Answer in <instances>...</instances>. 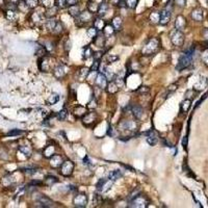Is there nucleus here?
<instances>
[{
	"label": "nucleus",
	"mask_w": 208,
	"mask_h": 208,
	"mask_svg": "<svg viewBox=\"0 0 208 208\" xmlns=\"http://www.w3.org/2000/svg\"><path fill=\"white\" fill-rule=\"evenodd\" d=\"M57 182H58V179L55 176H52V175H49L45 179V184L48 186H52L53 184L57 183Z\"/></svg>",
	"instance_id": "nucleus-33"
},
{
	"label": "nucleus",
	"mask_w": 208,
	"mask_h": 208,
	"mask_svg": "<svg viewBox=\"0 0 208 208\" xmlns=\"http://www.w3.org/2000/svg\"><path fill=\"white\" fill-rule=\"evenodd\" d=\"M62 163H64V160H62V157L60 155H56V154H54V155L50 158V165L52 168H54V169L60 168Z\"/></svg>",
	"instance_id": "nucleus-15"
},
{
	"label": "nucleus",
	"mask_w": 208,
	"mask_h": 208,
	"mask_svg": "<svg viewBox=\"0 0 208 208\" xmlns=\"http://www.w3.org/2000/svg\"><path fill=\"white\" fill-rule=\"evenodd\" d=\"M56 24H57L56 21H55L54 19H52V18H50V19H49L47 22H46L45 26H46V28H47L48 30H50V31L53 32V30H54L55 26H56Z\"/></svg>",
	"instance_id": "nucleus-34"
},
{
	"label": "nucleus",
	"mask_w": 208,
	"mask_h": 208,
	"mask_svg": "<svg viewBox=\"0 0 208 208\" xmlns=\"http://www.w3.org/2000/svg\"><path fill=\"white\" fill-rule=\"evenodd\" d=\"M73 114L76 118H83L86 114V108L85 106H81V105H77V107L74 108Z\"/></svg>",
	"instance_id": "nucleus-20"
},
{
	"label": "nucleus",
	"mask_w": 208,
	"mask_h": 208,
	"mask_svg": "<svg viewBox=\"0 0 208 208\" xmlns=\"http://www.w3.org/2000/svg\"><path fill=\"white\" fill-rule=\"evenodd\" d=\"M122 176H123L122 171H121V170H114L108 175V179H110L111 181H116V180L120 179Z\"/></svg>",
	"instance_id": "nucleus-26"
},
{
	"label": "nucleus",
	"mask_w": 208,
	"mask_h": 208,
	"mask_svg": "<svg viewBox=\"0 0 208 208\" xmlns=\"http://www.w3.org/2000/svg\"><path fill=\"white\" fill-rule=\"evenodd\" d=\"M139 93H148L149 92V88L148 86H141L139 88Z\"/></svg>",
	"instance_id": "nucleus-55"
},
{
	"label": "nucleus",
	"mask_w": 208,
	"mask_h": 208,
	"mask_svg": "<svg viewBox=\"0 0 208 208\" xmlns=\"http://www.w3.org/2000/svg\"><path fill=\"white\" fill-rule=\"evenodd\" d=\"M73 203L76 207L83 208L86 206V204H88V197H86V195H85V194L76 195L73 199Z\"/></svg>",
	"instance_id": "nucleus-8"
},
{
	"label": "nucleus",
	"mask_w": 208,
	"mask_h": 208,
	"mask_svg": "<svg viewBox=\"0 0 208 208\" xmlns=\"http://www.w3.org/2000/svg\"><path fill=\"white\" fill-rule=\"evenodd\" d=\"M98 8H99V4H97L95 1L88 2V8L91 13H96V11H98Z\"/></svg>",
	"instance_id": "nucleus-35"
},
{
	"label": "nucleus",
	"mask_w": 208,
	"mask_h": 208,
	"mask_svg": "<svg viewBox=\"0 0 208 208\" xmlns=\"http://www.w3.org/2000/svg\"><path fill=\"white\" fill-rule=\"evenodd\" d=\"M94 44L97 47L102 48L105 44V38L104 36H101V34H97V36L94 38Z\"/></svg>",
	"instance_id": "nucleus-29"
},
{
	"label": "nucleus",
	"mask_w": 208,
	"mask_h": 208,
	"mask_svg": "<svg viewBox=\"0 0 208 208\" xmlns=\"http://www.w3.org/2000/svg\"><path fill=\"white\" fill-rule=\"evenodd\" d=\"M117 5L119 6V8H126V0H119L118 2H117Z\"/></svg>",
	"instance_id": "nucleus-53"
},
{
	"label": "nucleus",
	"mask_w": 208,
	"mask_h": 208,
	"mask_svg": "<svg viewBox=\"0 0 208 208\" xmlns=\"http://www.w3.org/2000/svg\"><path fill=\"white\" fill-rule=\"evenodd\" d=\"M73 170H74V163L71 160H67V161H64V163L62 165L59 172L62 176L68 177L73 173Z\"/></svg>",
	"instance_id": "nucleus-7"
},
{
	"label": "nucleus",
	"mask_w": 208,
	"mask_h": 208,
	"mask_svg": "<svg viewBox=\"0 0 208 208\" xmlns=\"http://www.w3.org/2000/svg\"><path fill=\"white\" fill-rule=\"evenodd\" d=\"M55 4H56V6L58 8H60V10L65 8L68 5L66 0H55Z\"/></svg>",
	"instance_id": "nucleus-46"
},
{
	"label": "nucleus",
	"mask_w": 208,
	"mask_h": 208,
	"mask_svg": "<svg viewBox=\"0 0 208 208\" xmlns=\"http://www.w3.org/2000/svg\"><path fill=\"white\" fill-rule=\"evenodd\" d=\"M83 163L86 165H92V163H91V161H90V159H88V156H85V157L83 158Z\"/></svg>",
	"instance_id": "nucleus-58"
},
{
	"label": "nucleus",
	"mask_w": 208,
	"mask_h": 208,
	"mask_svg": "<svg viewBox=\"0 0 208 208\" xmlns=\"http://www.w3.org/2000/svg\"><path fill=\"white\" fill-rule=\"evenodd\" d=\"M185 25H186L185 18H184L183 16H178V17L176 18V21H175V27H176V29L181 31V30H183L185 28Z\"/></svg>",
	"instance_id": "nucleus-19"
},
{
	"label": "nucleus",
	"mask_w": 208,
	"mask_h": 208,
	"mask_svg": "<svg viewBox=\"0 0 208 208\" xmlns=\"http://www.w3.org/2000/svg\"><path fill=\"white\" fill-rule=\"evenodd\" d=\"M203 60H204V62L206 65H208V53H206V54L203 56Z\"/></svg>",
	"instance_id": "nucleus-61"
},
{
	"label": "nucleus",
	"mask_w": 208,
	"mask_h": 208,
	"mask_svg": "<svg viewBox=\"0 0 208 208\" xmlns=\"http://www.w3.org/2000/svg\"><path fill=\"white\" fill-rule=\"evenodd\" d=\"M177 88H178V85H175V83H174V85H171L169 88H168V94L170 95V94H172V93H174Z\"/></svg>",
	"instance_id": "nucleus-50"
},
{
	"label": "nucleus",
	"mask_w": 208,
	"mask_h": 208,
	"mask_svg": "<svg viewBox=\"0 0 208 208\" xmlns=\"http://www.w3.org/2000/svg\"><path fill=\"white\" fill-rule=\"evenodd\" d=\"M113 182L110 179H100L97 183V189L100 193H106L113 186Z\"/></svg>",
	"instance_id": "nucleus-6"
},
{
	"label": "nucleus",
	"mask_w": 208,
	"mask_h": 208,
	"mask_svg": "<svg viewBox=\"0 0 208 208\" xmlns=\"http://www.w3.org/2000/svg\"><path fill=\"white\" fill-rule=\"evenodd\" d=\"M19 150L22 152L25 156H27V157H29V156L31 155V152H32L31 148H30V147H27V146H21L19 148Z\"/></svg>",
	"instance_id": "nucleus-39"
},
{
	"label": "nucleus",
	"mask_w": 208,
	"mask_h": 208,
	"mask_svg": "<svg viewBox=\"0 0 208 208\" xmlns=\"http://www.w3.org/2000/svg\"><path fill=\"white\" fill-rule=\"evenodd\" d=\"M190 106H191V100L185 99L184 101H182L181 105H180V107H181V111L182 113H186V111H188V109L190 108Z\"/></svg>",
	"instance_id": "nucleus-30"
},
{
	"label": "nucleus",
	"mask_w": 208,
	"mask_h": 208,
	"mask_svg": "<svg viewBox=\"0 0 208 208\" xmlns=\"http://www.w3.org/2000/svg\"><path fill=\"white\" fill-rule=\"evenodd\" d=\"M108 3H107L106 1H102L101 3L99 4V8H98V15L100 16V17H104L105 15H106L107 11H108Z\"/></svg>",
	"instance_id": "nucleus-21"
},
{
	"label": "nucleus",
	"mask_w": 208,
	"mask_h": 208,
	"mask_svg": "<svg viewBox=\"0 0 208 208\" xmlns=\"http://www.w3.org/2000/svg\"><path fill=\"white\" fill-rule=\"evenodd\" d=\"M92 19H93L92 13L90 11H85L79 14V16L77 17V20L78 21H76V22H81L82 24H86V23H88Z\"/></svg>",
	"instance_id": "nucleus-12"
},
{
	"label": "nucleus",
	"mask_w": 208,
	"mask_h": 208,
	"mask_svg": "<svg viewBox=\"0 0 208 208\" xmlns=\"http://www.w3.org/2000/svg\"><path fill=\"white\" fill-rule=\"evenodd\" d=\"M4 3V0H0V4H3Z\"/></svg>",
	"instance_id": "nucleus-63"
},
{
	"label": "nucleus",
	"mask_w": 208,
	"mask_h": 208,
	"mask_svg": "<svg viewBox=\"0 0 208 208\" xmlns=\"http://www.w3.org/2000/svg\"><path fill=\"white\" fill-rule=\"evenodd\" d=\"M175 3L179 6H184L186 3V0H175Z\"/></svg>",
	"instance_id": "nucleus-54"
},
{
	"label": "nucleus",
	"mask_w": 208,
	"mask_h": 208,
	"mask_svg": "<svg viewBox=\"0 0 208 208\" xmlns=\"http://www.w3.org/2000/svg\"><path fill=\"white\" fill-rule=\"evenodd\" d=\"M93 55V51L92 49H91L88 46H86V47L83 48V53H82V58L83 59H88V58H90L91 56Z\"/></svg>",
	"instance_id": "nucleus-37"
},
{
	"label": "nucleus",
	"mask_w": 208,
	"mask_h": 208,
	"mask_svg": "<svg viewBox=\"0 0 208 208\" xmlns=\"http://www.w3.org/2000/svg\"><path fill=\"white\" fill-rule=\"evenodd\" d=\"M107 135H110V136H113V135H114L113 128H111V126H108V128H107Z\"/></svg>",
	"instance_id": "nucleus-59"
},
{
	"label": "nucleus",
	"mask_w": 208,
	"mask_h": 208,
	"mask_svg": "<svg viewBox=\"0 0 208 208\" xmlns=\"http://www.w3.org/2000/svg\"><path fill=\"white\" fill-rule=\"evenodd\" d=\"M114 26L113 25H106L105 26V28L103 29V31H104V36H106V37H110V36H113L114 34Z\"/></svg>",
	"instance_id": "nucleus-38"
},
{
	"label": "nucleus",
	"mask_w": 208,
	"mask_h": 208,
	"mask_svg": "<svg viewBox=\"0 0 208 208\" xmlns=\"http://www.w3.org/2000/svg\"><path fill=\"white\" fill-rule=\"evenodd\" d=\"M204 45H205V47H206V48H208V40H207V41H206V42H205V43H204Z\"/></svg>",
	"instance_id": "nucleus-62"
},
{
	"label": "nucleus",
	"mask_w": 208,
	"mask_h": 208,
	"mask_svg": "<svg viewBox=\"0 0 208 208\" xmlns=\"http://www.w3.org/2000/svg\"><path fill=\"white\" fill-rule=\"evenodd\" d=\"M119 88H119L118 85L116 83V81H110V82H109L106 86V90L109 94H116V93L119 91Z\"/></svg>",
	"instance_id": "nucleus-28"
},
{
	"label": "nucleus",
	"mask_w": 208,
	"mask_h": 208,
	"mask_svg": "<svg viewBox=\"0 0 208 208\" xmlns=\"http://www.w3.org/2000/svg\"><path fill=\"white\" fill-rule=\"evenodd\" d=\"M194 53H195V46H193V47L187 49V50H186L185 52L179 57L178 64H177V66H176L177 71H182V70H184L185 68H187L189 65L191 64Z\"/></svg>",
	"instance_id": "nucleus-1"
},
{
	"label": "nucleus",
	"mask_w": 208,
	"mask_h": 208,
	"mask_svg": "<svg viewBox=\"0 0 208 208\" xmlns=\"http://www.w3.org/2000/svg\"><path fill=\"white\" fill-rule=\"evenodd\" d=\"M96 120H97V116H96L95 113H88L82 118L83 124H85V126L93 125V124L96 122Z\"/></svg>",
	"instance_id": "nucleus-16"
},
{
	"label": "nucleus",
	"mask_w": 208,
	"mask_h": 208,
	"mask_svg": "<svg viewBox=\"0 0 208 208\" xmlns=\"http://www.w3.org/2000/svg\"><path fill=\"white\" fill-rule=\"evenodd\" d=\"M68 13L72 16L73 18H77L80 14V10H79V6L75 4V5H71L68 8Z\"/></svg>",
	"instance_id": "nucleus-25"
},
{
	"label": "nucleus",
	"mask_w": 208,
	"mask_h": 208,
	"mask_svg": "<svg viewBox=\"0 0 208 208\" xmlns=\"http://www.w3.org/2000/svg\"><path fill=\"white\" fill-rule=\"evenodd\" d=\"M120 126L123 128V129L130 130V131H136V130L139 129V124L135 122V121H130V120L129 121H123Z\"/></svg>",
	"instance_id": "nucleus-11"
},
{
	"label": "nucleus",
	"mask_w": 208,
	"mask_h": 208,
	"mask_svg": "<svg viewBox=\"0 0 208 208\" xmlns=\"http://www.w3.org/2000/svg\"><path fill=\"white\" fill-rule=\"evenodd\" d=\"M41 3L43 6H45L46 8H51L55 4V0H41Z\"/></svg>",
	"instance_id": "nucleus-42"
},
{
	"label": "nucleus",
	"mask_w": 208,
	"mask_h": 208,
	"mask_svg": "<svg viewBox=\"0 0 208 208\" xmlns=\"http://www.w3.org/2000/svg\"><path fill=\"white\" fill-rule=\"evenodd\" d=\"M142 134L147 136V142H148L150 146H155V145L157 144L158 137L154 130H150V131H148V132H144Z\"/></svg>",
	"instance_id": "nucleus-10"
},
{
	"label": "nucleus",
	"mask_w": 208,
	"mask_h": 208,
	"mask_svg": "<svg viewBox=\"0 0 208 208\" xmlns=\"http://www.w3.org/2000/svg\"><path fill=\"white\" fill-rule=\"evenodd\" d=\"M67 116H68V110L66 108H62V110L57 114V118H58V120H60V121L66 120Z\"/></svg>",
	"instance_id": "nucleus-41"
},
{
	"label": "nucleus",
	"mask_w": 208,
	"mask_h": 208,
	"mask_svg": "<svg viewBox=\"0 0 208 208\" xmlns=\"http://www.w3.org/2000/svg\"><path fill=\"white\" fill-rule=\"evenodd\" d=\"M149 204V201L145 196L142 195H137L135 198H133L131 201H130V204L128 205V207H132V208H145L147 207Z\"/></svg>",
	"instance_id": "nucleus-3"
},
{
	"label": "nucleus",
	"mask_w": 208,
	"mask_h": 208,
	"mask_svg": "<svg viewBox=\"0 0 208 208\" xmlns=\"http://www.w3.org/2000/svg\"><path fill=\"white\" fill-rule=\"evenodd\" d=\"M37 206L38 207H44V208H48V207H52L53 206V201L51 199H49L46 196L41 195L37 200Z\"/></svg>",
	"instance_id": "nucleus-9"
},
{
	"label": "nucleus",
	"mask_w": 208,
	"mask_h": 208,
	"mask_svg": "<svg viewBox=\"0 0 208 208\" xmlns=\"http://www.w3.org/2000/svg\"><path fill=\"white\" fill-rule=\"evenodd\" d=\"M170 39H171V42L173 43V45L176 46V47H181L184 43L183 34L178 29H175V30H173V31H171Z\"/></svg>",
	"instance_id": "nucleus-4"
},
{
	"label": "nucleus",
	"mask_w": 208,
	"mask_h": 208,
	"mask_svg": "<svg viewBox=\"0 0 208 208\" xmlns=\"http://www.w3.org/2000/svg\"><path fill=\"white\" fill-rule=\"evenodd\" d=\"M39 68L43 72L50 71V64H49V58L47 56H43L39 59Z\"/></svg>",
	"instance_id": "nucleus-14"
},
{
	"label": "nucleus",
	"mask_w": 208,
	"mask_h": 208,
	"mask_svg": "<svg viewBox=\"0 0 208 208\" xmlns=\"http://www.w3.org/2000/svg\"><path fill=\"white\" fill-rule=\"evenodd\" d=\"M55 153V147L53 145H49V146L46 147L43 151V155L45 156L46 158H51Z\"/></svg>",
	"instance_id": "nucleus-23"
},
{
	"label": "nucleus",
	"mask_w": 208,
	"mask_h": 208,
	"mask_svg": "<svg viewBox=\"0 0 208 208\" xmlns=\"http://www.w3.org/2000/svg\"><path fill=\"white\" fill-rule=\"evenodd\" d=\"M62 25L60 24V23H58V22H57L56 26H55L54 30H53V32H55V34H59V32L62 31Z\"/></svg>",
	"instance_id": "nucleus-52"
},
{
	"label": "nucleus",
	"mask_w": 208,
	"mask_h": 208,
	"mask_svg": "<svg viewBox=\"0 0 208 208\" xmlns=\"http://www.w3.org/2000/svg\"><path fill=\"white\" fill-rule=\"evenodd\" d=\"M86 34H88V36L90 37V38H93L94 39L96 36L98 34V30L95 28V27H91V28L88 29V31H86Z\"/></svg>",
	"instance_id": "nucleus-44"
},
{
	"label": "nucleus",
	"mask_w": 208,
	"mask_h": 208,
	"mask_svg": "<svg viewBox=\"0 0 208 208\" xmlns=\"http://www.w3.org/2000/svg\"><path fill=\"white\" fill-rule=\"evenodd\" d=\"M90 72H91L90 69H88V68H82V69L79 71V78H80V80L85 79L88 74H90Z\"/></svg>",
	"instance_id": "nucleus-36"
},
{
	"label": "nucleus",
	"mask_w": 208,
	"mask_h": 208,
	"mask_svg": "<svg viewBox=\"0 0 208 208\" xmlns=\"http://www.w3.org/2000/svg\"><path fill=\"white\" fill-rule=\"evenodd\" d=\"M106 60H107V62H116L117 60H119V56L118 55H113V54H110V55H108V56L106 57Z\"/></svg>",
	"instance_id": "nucleus-47"
},
{
	"label": "nucleus",
	"mask_w": 208,
	"mask_h": 208,
	"mask_svg": "<svg viewBox=\"0 0 208 208\" xmlns=\"http://www.w3.org/2000/svg\"><path fill=\"white\" fill-rule=\"evenodd\" d=\"M24 131L23 130H20V129H11V131L8 132V136H17V135H20V134H23Z\"/></svg>",
	"instance_id": "nucleus-43"
},
{
	"label": "nucleus",
	"mask_w": 208,
	"mask_h": 208,
	"mask_svg": "<svg viewBox=\"0 0 208 208\" xmlns=\"http://www.w3.org/2000/svg\"><path fill=\"white\" fill-rule=\"evenodd\" d=\"M99 66H100L99 59H96V60H95V62H94V64H93L92 68H91V71H97L98 68H99Z\"/></svg>",
	"instance_id": "nucleus-51"
},
{
	"label": "nucleus",
	"mask_w": 208,
	"mask_h": 208,
	"mask_svg": "<svg viewBox=\"0 0 208 208\" xmlns=\"http://www.w3.org/2000/svg\"><path fill=\"white\" fill-rule=\"evenodd\" d=\"M182 146H183L184 149H186V147H187V136L183 137V141H182Z\"/></svg>",
	"instance_id": "nucleus-57"
},
{
	"label": "nucleus",
	"mask_w": 208,
	"mask_h": 208,
	"mask_svg": "<svg viewBox=\"0 0 208 208\" xmlns=\"http://www.w3.org/2000/svg\"><path fill=\"white\" fill-rule=\"evenodd\" d=\"M66 1H67V4H68V5L71 6V5H75L78 0H66Z\"/></svg>",
	"instance_id": "nucleus-56"
},
{
	"label": "nucleus",
	"mask_w": 208,
	"mask_h": 208,
	"mask_svg": "<svg viewBox=\"0 0 208 208\" xmlns=\"http://www.w3.org/2000/svg\"><path fill=\"white\" fill-rule=\"evenodd\" d=\"M191 18L195 21H202L203 18H204V11L200 8H195L191 11Z\"/></svg>",
	"instance_id": "nucleus-18"
},
{
	"label": "nucleus",
	"mask_w": 208,
	"mask_h": 208,
	"mask_svg": "<svg viewBox=\"0 0 208 208\" xmlns=\"http://www.w3.org/2000/svg\"><path fill=\"white\" fill-rule=\"evenodd\" d=\"M122 24H123V21L120 17H114L113 19V26L116 30H120L122 28Z\"/></svg>",
	"instance_id": "nucleus-32"
},
{
	"label": "nucleus",
	"mask_w": 208,
	"mask_h": 208,
	"mask_svg": "<svg viewBox=\"0 0 208 208\" xmlns=\"http://www.w3.org/2000/svg\"><path fill=\"white\" fill-rule=\"evenodd\" d=\"M172 15V6L168 4L165 8L159 13V23L161 25H167L171 20Z\"/></svg>",
	"instance_id": "nucleus-5"
},
{
	"label": "nucleus",
	"mask_w": 208,
	"mask_h": 208,
	"mask_svg": "<svg viewBox=\"0 0 208 208\" xmlns=\"http://www.w3.org/2000/svg\"><path fill=\"white\" fill-rule=\"evenodd\" d=\"M131 111H132V114L135 117V119H137V120L142 119V114H144V110H142V108L141 106H139V105H133L131 107Z\"/></svg>",
	"instance_id": "nucleus-22"
},
{
	"label": "nucleus",
	"mask_w": 208,
	"mask_h": 208,
	"mask_svg": "<svg viewBox=\"0 0 208 208\" xmlns=\"http://www.w3.org/2000/svg\"><path fill=\"white\" fill-rule=\"evenodd\" d=\"M151 21L153 23H157L159 22V13H153L151 15Z\"/></svg>",
	"instance_id": "nucleus-48"
},
{
	"label": "nucleus",
	"mask_w": 208,
	"mask_h": 208,
	"mask_svg": "<svg viewBox=\"0 0 208 208\" xmlns=\"http://www.w3.org/2000/svg\"><path fill=\"white\" fill-rule=\"evenodd\" d=\"M59 8H57V6H55V5H53V6H51V8H48L47 10H46V13H45V17L46 18H52V17H54L55 15L57 14V11Z\"/></svg>",
	"instance_id": "nucleus-24"
},
{
	"label": "nucleus",
	"mask_w": 208,
	"mask_h": 208,
	"mask_svg": "<svg viewBox=\"0 0 208 208\" xmlns=\"http://www.w3.org/2000/svg\"><path fill=\"white\" fill-rule=\"evenodd\" d=\"M159 47H160L159 40L156 38H152L145 44V46L142 49V55L149 56V55H152L155 52H157Z\"/></svg>",
	"instance_id": "nucleus-2"
},
{
	"label": "nucleus",
	"mask_w": 208,
	"mask_h": 208,
	"mask_svg": "<svg viewBox=\"0 0 208 208\" xmlns=\"http://www.w3.org/2000/svg\"><path fill=\"white\" fill-rule=\"evenodd\" d=\"M96 85L99 86V88H106L107 86V78L106 76H105L104 73H98L97 77H96V80H95Z\"/></svg>",
	"instance_id": "nucleus-13"
},
{
	"label": "nucleus",
	"mask_w": 208,
	"mask_h": 208,
	"mask_svg": "<svg viewBox=\"0 0 208 208\" xmlns=\"http://www.w3.org/2000/svg\"><path fill=\"white\" fill-rule=\"evenodd\" d=\"M105 26H106V23H105V21L102 20L101 18H98V19H96L94 21V27L98 30V31L103 30L105 28Z\"/></svg>",
	"instance_id": "nucleus-27"
},
{
	"label": "nucleus",
	"mask_w": 208,
	"mask_h": 208,
	"mask_svg": "<svg viewBox=\"0 0 208 208\" xmlns=\"http://www.w3.org/2000/svg\"><path fill=\"white\" fill-rule=\"evenodd\" d=\"M24 1L28 8H34L39 4V0H24Z\"/></svg>",
	"instance_id": "nucleus-40"
},
{
	"label": "nucleus",
	"mask_w": 208,
	"mask_h": 208,
	"mask_svg": "<svg viewBox=\"0 0 208 208\" xmlns=\"http://www.w3.org/2000/svg\"><path fill=\"white\" fill-rule=\"evenodd\" d=\"M53 74H54V76L56 77V78H58V79L62 78V77H65V76H66V74H67L66 67H65L62 64L57 65V67L54 69V72H53Z\"/></svg>",
	"instance_id": "nucleus-17"
},
{
	"label": "nucleus",
	"mask_w": 208,
	"mask_h": 208,
	"mask_svg": "<svg viewBox=\"0 0 208 208\" xmlns=\"http://www.w3.org/2000/svg\"><path fill=\"white\" fill-rule=\"evenodd\" d=\"M97 107V100L96 99H92L90 102H88V108H91V109H94Z\"/></svg>",
	"instance_id": "nucleus-49"
},
{
	"label": "nucleus",
	"mask_w": 208,
	"mask_h": 208,
	"mask_svg": "<svg viewBox=\"0 0 208 208\" xmlns=\"http://www.w3.org/2000/svg\"><path fill=\"white\" fill-rule=\"evenodd\" d=\"M58 101H59V96L57 94H55V93H53V94H51L49 96V98L47 99V104L53 105V104H56Z\"/></svg>",
	"instance_id": "nucleus-31"
},
{
	"label": "nucleus",
	"mask_w": 208,
	"mask_h": 208,
	"mask_svg": "<svg viewBox=\"0 0 208 208\" xmlns=\"http://www.w3.org/2000/svg\"><path fill=\"white\" fill-rule=\"evenodd\" d=\"M95 57V59H99L100 57H101V52H96L95 54H93Z\"/></svg>",
	"instance_id": "nucleus-60"
},
{
	"label": "nucleus",
	"mask_w": 208,
	"mask_h": 208,
	"mask_svg": "<svg viewBox=\"0 0 208 208\" xmlns=\"http://www.w3.org/2000/svg\"><path fill=\"white\" fill-rule=\"evenodd\" d=\"M139 0H126V5L129 8H135L137 5Z\"/></svg>",
	"instance_id": "nucleus-45"
}]
</instances>
